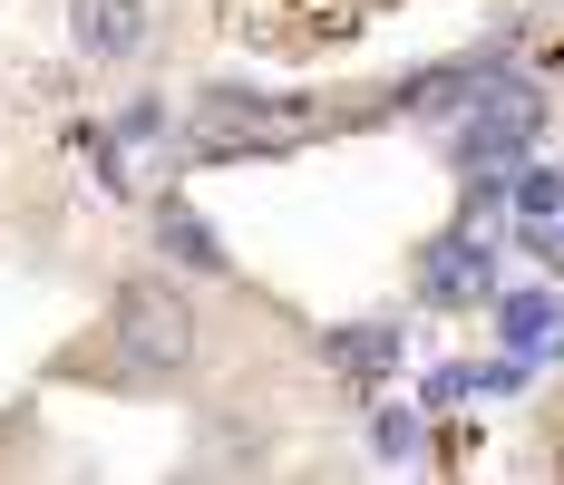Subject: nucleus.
<instances>
[{
	"label": "nucleus",
	"mask_w": 564,
	"mask_h": 485,
	"mask_svg": "<svg viewBox=\"0 0 564 485\" xmlns=\"http://www.w3.org/2000/svg\"><path fill=\"white\" fill-rule=\"evenodd\" d=\"M497 68H507V49H457V58H438V68H419V78H399L390 108L419 117V126H448V117H467V98H477Z\"/></svg>",
	"instance_id": "obj_5"
},
{
	"label": "nucleus",
	"mask_w": 564,
	"mask_h": 485,
	"mask_svg": "<svg viewBox=\"0 0 564 485\" xmlns=\"http://www.w3.org/2000/svg\"><path fill=\"white\" fill-rule=\"evenodd\" d=\"M467 272H477L467 243H429V301H477L487 282H467Z\"/></svg>",
	"instance_id": "obj_7"
},
{
	"label": "nucleus",
	"mask_w": 564,
	"mask_h": 485,
	"mask_svg": "<svg viewBox=\"0 0 564 485\" xmlns=\"http://www.w3.org/2000/svg\"><path fill=\"white\" fill-rule=\"evenodd\" d=\"M147 243H156V263L185 272V282H234V253H225V233L195 214V195H156V205H147Z\"/></svg>",
	"instance_id": "obj_4"
},
{
	"label": "nucleus",
	"mask_w": 564,
	"mask_h": 485,
	"mask_svg": "<svg viewBox=\"0 0 564 485\" xmlns=\"http://www.w3.org/2000/svg\"><path fill=\"white\" fill-rule=\"evenodd\" d=\"M322 126V98H282V88H243V78H215L195 88V108L175 126V156L195 165H243V156H282Z\"/></svg>",
	"instance_id": "obj_2"
},
{
	"label": "nucleus",
	"mask_w": 564,
	"mask_h": 485,
	"mask_svg": "<svg viewBox=\"0 0 564 485\" xmlns=\"http://www.w3.org/2000/svg\"><path fill=\"white\" fill-rule=\"evenodd\" d=\"M156 49V0H68V58L78 68H137V58Z\"/></svg>",
	"instance_id": "obj_3"
},
{
	"label": "nucleus",
	"mask_w": 564,
	"mask_h": 485,
	"mask_svg": "<svg viewBox=\"0 0 564 485\" xmlns=\"http://www.w3.org/2000/svg\"><path fill=\"white\" fill-rule=\"evenodd\" d=\"M205 301L195 282L166 263H127L108 282V360H117V388H185L205 370Z\"/></svg>",
	"instance_id": "obj_1"
},
{
	"label": "nucleus",
	"mask_w": 564,
	"mask_h": 485,
	"mask_svg": "<svg viewBox=\"0 0 564 485\" xmlns=\"http://www.w3.org/2000/svg\"><path fill=\"white\" fill-rule=\"evenodd\" d=\"M185 466H195V476H253V466H273V437H263V418L225 408V418H205V428H195Z\"/></svg>",
	"instance_id": "obj_6"
}]
</instances>
